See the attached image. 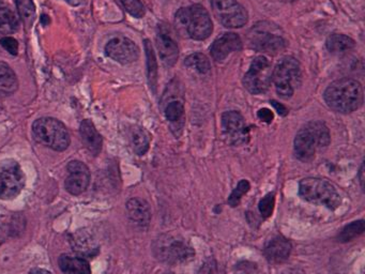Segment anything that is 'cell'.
Segmentation results:
<instances>
[{
    "label": "cell",
    "instance_id": "1",
    "mask_svg": "<svg viewBox=\"0 0 365 274\" xmlns=\"http://www.w3.org/2000/svg\"><path fill=\"white\" fill-rule=\"evenodd\" d=\"M323 98L334 112L350 114L362 105L363 88L355 79H339L329 85Z\"/></svg>",
    "mask_w": 365,
    "mask_h": 274
},
{
    "label": "cell",
    "instance_id": "2",
    "mask_svg": "<svg viewBox=\"0 0 365 274\" xmlns=\"http://www.w3.org/2000/svg\"><path fill=\"white\" fill-rule=\"evenodd\" d=\"M331 142L328 127L321 121H311L299 130L293 142L295 158L301 162H311L318 148L328 147Z\"/></svg>",
    "mask_w": 365,
    "mask_h": 274
},
{
    "label": "cell",
    "instance_id": "3",
    "mask_svg": "<svg viewBox=\"0 0 365 274\" xmlns=\"http://www.w3.org/2000/svg\"><path fill=\"white\" fill-rule=\"evenodd\" d=\"M154 257L170 266L184 265L193 259L195 251L184 237L174 234H162L152 243Z\"/></svg>",
    "mask_w": 365,
    "mask_h": 274
},
{
    "label": "cell",
    "instance_id": "4",
    "mask_svg": "<svg viewBox=\"0 0 365 274\" xmlns=\"http://www.w3.org/2000/svg\"><path fill=\"white\" fill-rule=\"evenodd\" d=\"M175 23L182 35L193 40L207 39L213 29L209 13L200 5L179 9L176 13Z\"/></svg>",
    "mask_w": 365,
    "mask_h": 274
},
{
    "label": "cell",
    "instance_id": "5",
    "mask_svg": "<svg viewBox=\"0 0 365 274\" xmlns=\"http://www.w3.org/2000/svg\"><path fill=\"white\" fill-rule=\"evenodd\" d=\"M299 195L311 202L329 210H335L342 204V196L334 186L326 179L305 178L299 184Z\"/></svg>",
    "mask_w": 365,
    "mask_h": 274
},
{
    "label": "cell",
    "instance_id": "6",
    "mask_svg": "<svg viewBox=\"0 0 365 274\" xmlns=\"http://www.w3.org/2000/svg\"><path fill=\"white\" fill-rule=\"evenodd\" d=\"M33 134L38 143L56 152H63L70 145V135L65 124L51 117L35 120Z\"/></svg>",
    "mask_w": 365,
    "mask_h": 274
},
{
    "label": "cell",
    "instance_id": "7",
    "mask_svg": "<svg viewBox=\"0 0 365 274\" xmlns=\"http://www.w3.org/2000/svg\"><path fill=\"white\" fill-rule=\"evenodd\" d=\"M273 81L281 98H291L295 88L301 84V69L298 61L291 56L282 58L273 69Z\"/></svg>",
    "mask_w": 365,
    "mask_h": 274
},
{
    "label": "cell",
    "instance_id": "8",
    "mask_svg": "<svg viewBox=\"0 0 365 274\" xmlns=\"http://www.w3.org/2000/svg\"><path fill=\"white\" fill-rule=\"evenodd\" d=\"M24 174L17 161L5 159L0 161V200H12L23 190Z\"/></svg>",
    "mask_w": 365,
    "mask_h": 274
},
{
    "label": "cell",
    "instance_id": "9",
    "mask_svg": "<svg viewBox=\"0 0 365 274\" xmlns=\"http://www.w3.org/2000/svg\"><path fill=\"white\" fill-rule=\"evenodd\" d=\"M271 81H273L271 63L266 57H256L252 61L251 67L243 79L245 88L253 95H259L269 89Z\"/></svg>",
    "mask_w": 365,
    "mask_h": 274
},
{
    "label": "cell",
    "instance_id": "10",
    "mask_svg": "<svg viewBox=\"0 0 365 274\" xmlns=\"http://www.w3.org/2000/svg\"><path fill=\"white\" fill-rule=\"evenodd\" d=\"M214 15L227 29H240L249 19L247 10L237 0H211Z\"/></svg>",
    "mask_w": 365,
    "mask_h": 274
},
{
    "label": "cell",
    "instance_id": "11",
    "mask_svg": "<svg viewBox=\"0 0 365 274\" xmlns=\"http://www.w3.org/2000/svg\"><path fill=\"white\" fill-rule=\"evenodd\" d=\"M222 128L224 136L229 144L240 146L249 140V128L239 112L229 111L224 113L222 116Z\"/></svg>",
    "mask_w": 365,
    "mask_h": 274
},
{
    "label": "cell",
    "instance_id": "12",
    "mask_svg": "<svg viewBox=\"0 0 365 274\" xmlns=\"http://www.w3.org/2000/svg\"><path fill=\"white\" fill-rule=\"evenodd\" d=\"M105 51L107 56L121 65L134 63L140 56L138 45H135L132 40L124 37L111 40L105 47Z\"/></svg>",
    "mask_w": 365,
    "mask_h": 274
},
{
    "label": "cell",
    "instance_id": "13",
    "mask_svg": "<svg viewBox=\"0 0 365 274\" xmlns=\"http://www.w3.org/2000/svg\"><path fill=\"white\" fill-rule=\"evenodd\" d=\"M67 177L65 186L69 193L79 195L84 193L90 184V172L84 163L72 161L67 166Z\"/></svg>",
    "mask_w": 365,
    "mask_h": 274
},
{
    "label": "cell",
    "instance_id": "14",
    "mask_svg": "<svg viewBox=\"0 0 365 274\" xmlns=\"http://www.w3.org/2000/svg\"><path fill=\"white\" fill-rule=\"evenodd\" d=\"M252 49L269 55H277L286 47V41L279 35L265 31H256L250 37Z\"/></svg>",
    "mask_w": 365,
    "mask_h": 274
},
{
    "label": "cell",
    "instance_id": "15",
    "mask_svg": "<svg viewBox=\"0 0 365 274\" xmlns=\"http://www.w3.org/2000/svg\"><path fill=\"white\" fill-rule=\"evenodd\" d=\"M127 213L129 220L135 227L146 229L152 221V210L149 204L142 198H131L127 202Z\"/></svg>",
    "mask_w": 365,
    "mask_h": 274
},
{
    "label": "cell",
    "instance_id": "16",
    "mask_svg": "<svg viewBox=\"0 0 365 274\" xmlns=\"http://www.w3.org/2000/svg\"><path fill=\"white\" fill-rule=\"evenodd\" d=\"M242 49V41L237 33H227L212 43L210 47V53L216 61H223L229 54L238 51Z\"/></svg>",
    "mask_w": 365,
    "mask_h": 274
},
{
    "label": "cell",
    "instance_id": "17",
    "mask_svg": "<svg viewBox=\"0 0 365 274\" xmlns=\"http://www.w3.org/2000/svg\"><path fill=\"white\" fill-rule=\"evenodd\" d=\"M291 250H293V245L291 241L286 238L277 236L266 244L263 253L269 263L282 264L289 259Z\"/></svg>",
    "mask_w": 365,
    "mask_h": 274
},
{
    "label": "cell",
    "instance_id": "18",
    "mask_svg": "<svg viewBox=\"0 0 365 274\" xmlns=\"http://www.w3.org/2000/svg\"><path fill=\"white\" fill-rule=\"evenodd\" d=\"M83 145L92 156H98L102 150L103 140L100 133L97 131L92 121L86 119L81 123L79 129Z\"/></svg>",
    "mask_w": 365,
    "mask_h": 274
},
{
    "label": "cell",
    "instance_id": "19",
    "mask_svg": "<svg viewBox=\"0 0 365 274\" xmlns=\"http://www.w3.org/2000/svg\"><path fill=\"white\" fill-rule=\"evenodd\" d=\"M156 47L164 65L172 67L176 63L179 51L177 45L170 35H166L163 31H160L156 35Z\"/></svg>",
    "mask_w": 365,
    "mask_h": 274
},
{
    "label": "cell",
    "instance_id": "20",
    "mask_svg": "<svg viewBox=\"0 0 365 274\" xmlns=\"http://www.w3.org/2000/svg\"><path fill=\"white\" fill-rule=\"evenodd\" d=\"M71 245L76 253L84 256L96 255L98 246L92 236L85 230H79L74 235L71 236Z\"/></svg>",
    "mask_w": 365,
    "mask_h": 274
},
{
    "label": "cell",
    "instance_id": "21",
    "mask_svg": "<svg viewBox=\"0 0 365 274\" xmlns=\"http://www.w3.org/2000/svg\"><path fill=\"white\" fill-rule=\"evenodd\" d=\"M58 264L63 274H91L88 261L82 257L63 254L59 258Z\"/></svg>",
    "mask_w": 365,
    "mask_h": 274
},
{
    "label": "cell",
    "instance_id": "22",
    "mask_svg": "<svg viewBox=\"0 0 365 274\" xmlns=\"http://www.w3.org/2000/svg\"><path fill=\"white\" fill-rule=\"evenodd\" d=\"M19 88V81L9 65L0 61V95L9 97Z\"/></svg>",
    "mask_w": 365,
    "mask_h": 274
},
{
    "label": "cell",
    "instance_id": "23",
    "mask_svg": "<svg viewBox=\"0 0 365 274\" xmlns=\"http://www.w3.org/2000/svg\"><path fill=\"white\" fill-rule=\"evenodd\" d=\"M327 49L332 54H345L356 47L354 40L348 35L334 33L327 39Z\"/></svg>",
    "mask_w": 365,
    "mask_h": 274
},
{
    "label": "cell",
    "instance_id": "24",
    "mask_svg": "<svg viewBox=\"0 0 365 274\" xmlns=\"http://www.w3.org/2000/svg\"><path fill=\"white\" fill-rule=\"evenodd\" d=\"M19 29V19L8 6L0 3V33H13Z\"/></svg>",
    "mask_w": 365,
    "mask_h": 274
},
{
    "label": "cell",
    "instance_id": "25",
    "mask_svg": "<svg viewBox=\"0 0 365 274\" xmlns=\"http://www.w3.org/2000/svg\"><path fill=\"white\" fill-rule=\"evenodd\" d=\"M145 49H146L147 67H148V81L150 88L156 92V81H158V65H156V56H154V49L149 40H145Z\"/></svg>",
    "mask_w": 365,
    "mask_h": 274
},
{
    "label": "cell",
    "instance_id": "26",
    "mask_svg": "<svg viewBox=\"0 0 365 274\" xmlns=\"http://www.w3.org/2000/svg\"><path fill=\"white\" fill-rule=\"evenodd\" d=\"M365 230V224L363 220L359 221L351 222L348 225L345 226L340 234L337 236V240L342 242V243H347V242L352 241V240L358 238L359 236L362 235Z\"/></svg>",
    "mask_w": 365,
    "mask_h": 274
},
{
    "label": "cell",
    "instance_id": "27",
    "mask_svg": "<svg viewBox=\"0 0 365 274\" xmlns=\"http://www.w3.org/2000/svg\"><path fill=\"white\" fill-rule=\"evenodd\" d=\"M149 134L142 128L135 129L132 133V145L135 154L144 156L149 149Z\"/></svg>",
    "mask_w": 365,
    "mask_h": 274
},
{
    "label": "cell",
    "instance_id": "28",
    "mask_svg": "<svg viewBox=\"0 0 365 274\" xmlns=\"http://www.w3.org/2000/svg\"><path fill=\"white\" fill-rule=\"evenodd\" d=\"M186 67L190 69H193L196 72L200 73V74H206L209 72L210 69V61L204 54L195 53L192 54L188 58L184 61Z\"/></svg>",
    "mask_w": 365,
    "mask_h": 274
},
{
    "label": "cell",
    "instance_id": "29",
    "mask_svg": "<svg viewBox=\"0 0 365 274\" xmlns=\"http://www.w3.org/2000/svg\"><path fill=\"white\" fill-rule=\"evenodd\" d=\"M17 6L19 17L26 27H31L35 17V7L33 0H17Z\"/></svg>",
    "mask_w": 365,
    "mask_h": 274
},
{
    "label": "cell",
    "instance_id": "30",
    "mask_svg": "<svg viewBox=\"0 0 365 274\" xmlns=\"http://www.w3.org/2000/svg\"><path fill=\"white\" fill-rule=\"evenodd\" d=\"M250 182L248 180H241L239 182V184L236 186L235 190L232 192L231 196L228 198V204L232 207H237L238 204L241 202L242 198L243 195L248 193L250 191Z\"/></svg>",
    "mask_w": 365,
    "mask_h": 274
},
{
    "label": "cell",
    "instance_id": "31",
    "mask_svg": "<svg viewBox=\"0 0 365 274\" xmlns=\"http://www.w3.org/2000/svg\"><path fill=\"white\" fill-rule=\"evenodd\" d=\"M184 115V106L181 102L172 101V102H170V104L166 106V118H168V120L172 121V122H177V121L181 120Z\"/></svg>",
    "mask_w": 365,
    "mask_h": 274
},
{
    "label": "cell",
    "instance_id": "32",
    "mask_svg": "<svg viewBox=\"0 0 365 274\" xmlns=\"http://www.w3.org/2000/svg\"><path fill=\"white\" fill-rule=\"evenodd\" d=\"M121 3L124 5L127 12L136 19H142L146 13L145 6L140 0H121Z\"/></svg>",
    "mask_w": 365,
    "mask_h": 274
},
{
    "label": "cell",
    "instance_id": "33",
    "mask_svg": "<svg viewBox=\"0 0 365 274\" xmlns=\"http://www.w3.org/2000/svg\"><path fill=\"white\" fill-rule=\"evenodd\" d=\"M275 193H269L261 198L259 204V213L263 218H270L273 216V209H275Z\"/></svg>",
    "mask_w": 365,
    "mask_h": 274
},
{
    "label": "cell",
    "instance_id": "34",
    "mask_svg": "<svg viewBox=\"0 0 365 274\" xmlns=\"http://www.w3.org/2000/svg\"><path fill=\"white\" fill-rule=\"evenodd\" d=\"M0 45H3V49L11 54L13 56H17L19 53V42L15 38L5 37L0 40Z\"/></svg>",
    "mask_w": 365,
    "mask_h": 274
},
{
    "label": "cell",
    "instance_id": "35",
    "mask_svg": "<svg viewBox=\"0 0 365 274\" xmlns=\"http://www.w3.org/2000/svg\"><path fill=\"white\" fill-rule=\"evenodd\" d=\"M255 265L248 263V261H243L237 265V274H255Z\"/></svg>",
    "mask_w": 365,
    "mask_h": 274
},
{
    "label": "cell",
    "instance_id": "36",
    "mask_svg": "<svg viewBox=\"0 0 365 274\" xmlns=\"http://www.w3.org/2000/svg\"><path fill=\"white\" fill-rule=\"evenodd\" d=\"M259 118L263 122L270 123L273 120V114L270 109L263 108L259 112Z\"/></svg>",
    "mask_w": 365,
    "mask_h": 274
},
{
    "label": "cell",
    "instance_id": "37",
    "mask_svg": "<svg viewBox=\"0 0 365 274\" xmlns=\"http://www.w3.org/2000/svg\"><path fill=\"white\" fill-rule=\"evenodd\" d=\"M273 105L275 107V109H277V113H279V115H282V116H286L287 115V109L286 107L283 106V105L279 104V103L275 102V101H273Z\"/></svg>",
    "mask_w": 365,
    "mask_h": 274
},
{
    "label": "cell",
    "instance_id": "38",
    "mask_svg": "<svg viewBox=\"0 0 365 274\" xmlns=\"http://www.w3.org/2000/svg\"><path fill=\"white\" fill-rule=\"evenodd\" d=\"M65 1L73 7H77V6H81L84 3V0H65Z\"/></svg>",
    "mask_w": 365,
    "mask_h": 274
},
{
    "label": "cell",
    "instance_id": "39",
    "mask_svg": "<svg viewBox=\"0 0 365 274\" xmlns=\"http://www.w3.org/2000/svg\"><path fill=\"white\" fill-rule=\"evenodd\" d=\"M31 274H51V272L47 271L45 269H41V268H35L31 271Z\"/></svg>",
    "mask_w": 365,
    "mask_h": 274
},
{
    "label": "cell",
    "instance_id": "40",
    "mask_svg": "<svg viewBox=\"0 0 365 274\" xmlns=\"http://www.w3.org/2000/svg\"><path fill=\"white\" fill-rule=\"evenodd\" d=\"M363 175H364V166H361L360 170V175H359V179H360V184H361V188H364V177H363Z\"/></svg>",
    "mask_w": 365,
    "mask_h": 274
},
{
    "label": "cell",
    "instance_id": "41",
    "mask_svg": "<svg viewBox=\"0 0 365 274\" xmlns=\"http://www.w3.org/2000/svg\"><path fill=\"white\" fill-rule=\"evenodd\" d=\"M5 230H3V227H0V245H1V243H3V240H5Z\"/></svg>",
    "mask_w": 365,
    "mask_h": 274
},
{
    "label": "cell",
    "instance_id": "42",
    "mask_svg": "<svg viewBox=\"0 0 365 274\" xmlns=\"http://www.w3.org/2000/svg\"><path fill=\"white\" fill-rule=\"evenodd\" d=\"M284 274H301V273H299L298 271H289L287 272V273H284Z\"/></svg>",
    "mask_w": 365,
    "mask_h": 274
},
{
    "label": "cell",
    "instance_id": "43",
    "mask_svg": "<svg viewBox=\"0 0 365 274\" xmlns=\"http://www.w3.org/2000/svg\"><path fill=\"white\" fill-rule=\"evenodd\" d=\"M163 274H175V273H172V272L168 271V272H164Z\"/></svg>",
    "mask_w": 365,
    "mask_h": 274
}]
</instances>
